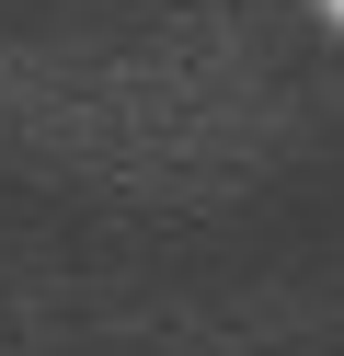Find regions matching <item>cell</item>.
<instances>
[{
    "label": "cell",
    "mask_w": 344,
    "mask_h": 356,
    "mask_svg": "<svg viewBox=\"0 0 344 356\" xmlns=\"http://www.w3.org/2000/svg\"><path fill=\"white\" fill-rule=\"evenodd\" d=\"M333 12H344V0H333Z\"/></svg>",
    "instance_id": "obj_1"
}]
</instances>
